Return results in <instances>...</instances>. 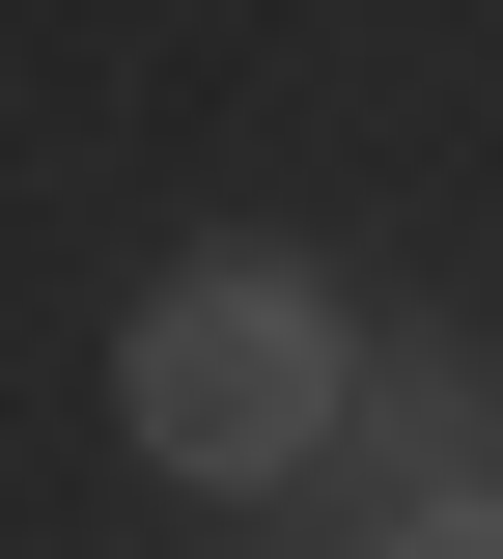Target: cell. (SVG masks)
<instances>
[{"instance_id":"1","label":"cell","mask_w":503,"mask_h":559,"mask_svg":"<svg viewBox=\"0 0 503 559\" xmlns=\"http://www.w3.org/2000/svg\"><path fill=\"white\" fill-rule=\"evenodd\" d=\"M112 419H141V476L252 503V476H308V448L363 419V336H336V280H308V252H168L141 336H112Z\"/></svg>"},{"instance_id":"2","label":"cell","mask_w":503,"mask_h":559,"mask_svg":"<svg viewBox=\"0 0 503 559\" xmlns=\"http://www.w3.org/2000/svg\"><path fill=\"white\" fill-rule=\"evenodd\" d=\"M363 448H392V476L447 503V476H476V448H503V364H363Z\"/></svg>"},{"instance_id":"3","label":"cell","mask_w":503,"mask_h":559,"mask_svg":"<svg viewBox=\"0 0 503 559\" xmlns=\"http://www.w3.org/2000/svg\"><path fill=\"white\" fill-rule=\"evenodd\" d=\"M392 559H503V503H420V532H392Z\"/></svg>"}]
</instances>
